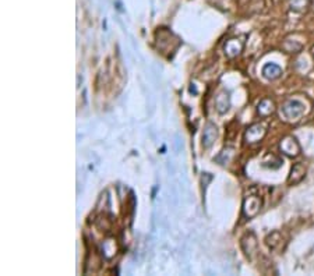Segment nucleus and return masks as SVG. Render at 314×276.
<instances>
[{
    "label": "nucleus",
    "mask_w": 314,
    "mask_h": 276,
    "mask_svg": "<svg viewBox=\"0 0 314 276\" xmlns=\"http://www.w3.org/2000/svg\"><path fill=\"white\" fill-rule=\"evenodd\" d=\"M284 113L288 119H292V120H297L300 116H303L304 113V105L299 101H288V102L284 105Z\"/></svg>",
    "instance_id": "obj_1"
},
{
    "label": "nucleus",
    "mask_w": 314,
    "mask_h": 276,
    "mask_svg": "<svg viewBox=\"0 0 314 276\" xmlns=\"http://www.w3.org/2000/svg\"><path fill=\"white\" fill-rule=\"evenodd\" d=\"M261 205L263 201L259 195H250L248 198L244 199V204H243V212L247 218H253L256 216L261 210Z\"/></svg>",
    "instance_id": "obj_2"
},
{
    "label": "nucleus",
    "mask_w": 314,
    "mask_h": 276,
    "mask_svg": "<svg viewBox=\"0 0 314 276\" xmlns=\"http://www.w3.org/2000/svg\"><path fill=\"white\" fill-rule=\"evenodd\" d=\"M281 151L284 152L285 155L295 158L300 154V145H299L295 137H285L281 141Z\"/></svg>",
    "instance_id": "obj_3"
},
{
    "label": "nucleus",
    "mask_w": 314,
    "mask_h": 276,
    "mask_svg": "<svg viewBox=\"0 0 314 276\" xmlns=\"http://www.w3.org/2000/svg\"><path fill=\"white\" fill-rule=\"evenodd\" d=\"M304 176H306V166L302 165V163H296L290 170L288 183L289 184H297V183H300L304 179Z\"/></svg>",
    "instance_id": "obj_4"
},
{
    "label": "nucleus",
    "mask_w": 314,
    "mask_h": 276,
    "mask_svg": "<svg viewBox=\"0 0 314 276\" xmlns=\"http://www.w3.org/2000/svg\"><path fill=\"white\" fill-rule=\"evenodd\" d=\"M264 134H266V128L260 124L252 126L247 131V143H259L261 138L264 137Z\"/></svg>",
    "instance_id": "obj_5"
},
{
    "label": "nucleus",
    "mask_w": 314,
    "mask_h": 276,
    "mask_svg": "<svg viewBox=\"0 0 314 276\" xmlns=\"http://www.w3.org/2000/svg\"><path fill=\"white\" fill-rule=\"evenodd\" d=\"M263 74H264V77L267 80H277V78L282 74V70H281V67L277 66V64H267L264 66L263 68Z\"/></svg>",
    "instance_id": "obj_6"
},
{
    "label": "nucleus",
    "mask_w": 314,
    "mask_h": 276,
    "mask_svg": "<svg viewBox=\"0 0 314 276\" xmlns=\"http://www.w3.org/2000/svg\"><path fill=\"white\" fill-rule=\"evenodd\" d=\"M311 5V0H290V10L296 13L307 12Z\"/></svg>",
    "instance_id": "obj_7"
},
{
    "label": "nucleus",
    "mask_w": 314,
    "mask_h": 276,
    "mask_svg": "<svg viewBox=\"0 0 314 276\" xmlns=\"http://www.w3.org/2000/svg\"><path fill=\"white\" fill-rule=\"evenodd\" d=\"M281 241H282V234L279 233V232H272L271 234L267 236L266 244L268 246V248L277 250L279 244H281Z\"/></svg>",
    "instance_id": "obj_8"
},
{
    "label": "nucleus",
    "mask_w": 314,
    "mask_h": 276,
    "mask_svg": "<svg viewBox=\"0 0 314 276\" xmlns=\"http://www.w3.org/2000/svg\"><path fill=\"white\" fill-rule=\"evenodd\" d=\"M274 112V103L271 101H263V102L259 105V113L263 114V116H268V114H271Z\"/></svg>",
    "instance_id": "obj_9"
}]
</instances>
